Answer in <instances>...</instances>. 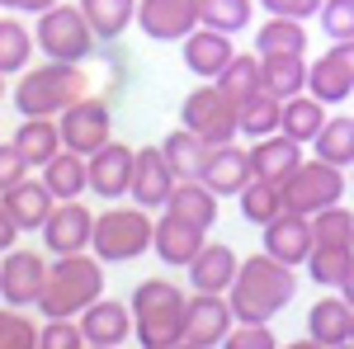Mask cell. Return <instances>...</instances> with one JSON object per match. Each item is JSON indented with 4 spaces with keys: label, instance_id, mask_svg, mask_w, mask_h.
Masks as SVG:
<instances>
[{
    "label": "cell",
    "instance_id": "cell-1",
    "mask_svg": "<svg viewBox=\"0 0 354 349\" xmlns=\"http://www.w3.org/2000/svg\"><path fill=\"white\" fill-rule=\"evenodd\" d=\"M298 293V274L293 265H283V260H274L270 250H260V255H245L241 260V274H236V283H232V312H236V321H270L279 317L288 302Z\"/></svg>",
    "mask_w": 354,
    "mask_h": 349
},
{
    "label": "cell",
    "instance_id": "cell-2",
    "mask_svg": "<svg viewBox=\"0 0 354 349\" xmlns=\"http://www.w3.org/2000/svg\"><path fill=\"white\" fill-rule=\"evenodd\" d=\"M133 317H137V345L142 349H180L189 335V297L170 279H142L133 288Z\"/></svg>",
    "mask_w": 354,
    "mask_h": 349
},
{
    "label": "cell",
    "instance_id": "cell-3",
    "mask_svg": "<svg viewBox=\"0 0 354 349\" xmlns=\"http://www.w3.org/2000/svg\"><path fill=\"white\" fill-rule=\"evenodd\" d=\"M104 297V260L95 250H76V255H53L48 283L38 297L43 321L48 317H81L90 302Z\"/></svg>",
    "mask_w": 354,
    "mask_h": 349
},
{
    "label": "cell",
    "instance_id": "cell-4",
    "mask_svg": "<svg viewBox=\"0 0 354 349\" xmlns=\"http://www.w3.org/2000/svg\"><path fill=\"white\" fill-rule=\"evenodd\" d=\"M10 100H15V109L24 118H62L76 100H85L81 62H53L48 57L43 66H28Z\"/></svg>",
    "mask_w": 354,
    "mask_h": 349
},
{
    "label": "cell",
    "instance_id": "cell-5",
    "mask_svg": "<svg viewBox=\"0 0 354 349\" xmlns=\"http://www.w3.org/2000/svg\"><path fill=\"white\" fill-rule=\"evenodd\" d=\"M156 241V222L151 213L137 203V208H104L95 213V241L90 250L104 260V265H133L137 255H147Z\"/></svg>",
    "mask_w": 354,
    "mask_h": 349
},
{
    "label": "cell",
    "instance_id": "cell-6",
    "mask_svg": "<svg viewBox=\"0 0 354 349\" xmlns=\"http://www.w3.org/2000/svg\"><path fill=\"white\" fill-rule=\"evenodd\" d=\"M33 38H38L43 57H53V62H85L100 48V33L85 19L81 5H53V10H43L38 24H33Z\"/></svg>",
    "mask_w": 354,
    "mask_h": 349
},
{
    "label": "cell",
    "instance_id": "cell-7",
    "mask_svg": "<svg viewBox=\"0 0 354 349\" xmlns=\"http://www.w3.org/2000/svg\"><path fill=\"white\" fill-rule=\"evenodd\" d=\"M236 109L241 104H236L218 81H203V85H194V95H185L180 123L194 128L208 147H218V142H232V137L241 133V128H236Z\"/></svg>",
    "mask_w": 354,
    "mask_h": 349
},
{
    "label": "cell",
    "instance_id": "cell-8",
    "mask_svg": "<svg viewBox=\"0 0 354 349\" xmlns=\"http://www.w3.org/2000/svg\"><path fill=\"white\" fill-rule=\"evenodd\" d=\"M345 198V170L340 165L322 161V156H312V161H302L288 180H283V208H293V213H322L330 203H340Z\"/></svg>",
    "mask_w": 354,
    "mask_h": 349
},
{
    "label": "cell",
    "instance_id": "cell-9",
    "mask_svg": "<svg viewBox=\"0 0 354 349\" xmlns=\"http://www.w3.org/2000/svg\"><path fill=\"white\" fill-rule=\"evenodd\" d=\"M57 123H62V142H66L71 151H81V156H95L104 142H113V109H109V100H100V95L76 100Z\"/></svg>",
    "mask_w": 354,
    "mask_h": 349
},
{
    "label": "cell",
    "instance_id": "cell-10",
    "mask_svg": "<svg viewBox=\"0 0 354 349\" xmlns=\"http://www.w3.org/2000/svg\"><path fill=\"white\" fill-rule=\"evenodd\" d=\"M48 269L53 265H48L38 250H28V245L5 250V255H0V297H5L10 307H38L43 283H48Z\"/></svg>",
    "mask_w": 354,
    "mask_h": 349
},
{
    "label": "cell",
    "instance_id": "cell-11",
    "mask_svg": "<svg viewBox=\"0 0 354 349\" xmlns=\"http://www.w3.org/2000/svg\"><path fill=\"white\" fill-rule=\"evenodd\" d=\"M137 28L151 43H185L198 28V0H137Z\"/></svg>",
    "mask_w": 354,
    "mask_h": 349
},
{
    "label": "cell",
    "instance_id": "cell-12",
    "mask_svg": "<svg viewBox=\"0 0 354 349\" xmlns=\"http://www.w3.org/2000/svg\"><path fill=\"white\" fill-rule=\"evenodd\" d=\"M81 330L90 349H118L137 335V317L133 302H118V297H100L81 312Z\"/></svg>",
    "mask_w": 354,
    "mask_h": 349
},
{
    "label": "cell",
    "instance_id": "cell-13",
    "mask_svg": "<svg viewBox=\"0 0 354 349\" xmlns=\"http://www.w3.org/2000/svg\"><path fill=\"white\" fill-rule=\"evenodd\" d=\"M90 241H95V213L81 198H62L43 227L48 255H76V250H90Z\"/></svg>",
    "mask_w": 354,
    "mask_h": 349
},
{
    "label": "cell",
    "instance_id": "cell-14",
    "mask_svg": "<svg viewBox=\"0 0 354 349\" xmlns=\"http://www.w3.org/2000/svg\"><path fill=\"white\" fill-rule=\"evenodd\" d=\"M133 165H137V147L104 142L90 156V194L104 198V203H118L123 194H133Z\"/></svg>",
    "mask_w": 354,
    "mask_h": 349
},
{
    "label": "cell",
    "instance_id": "cell-15",
    "mask_svg": "<svg viewBox=\"0 0 354 349\" xmlns=\"http://www.w3.org/2000/svg\"><path fill=\"white\" fill-rule=\"evenodd\" d=\"M232 326H236V312H232V297L227 293H194L189 297V335H185V345L189 349L227 345Z\"/></svg>",
    "mask_w": 354,
    "mask_h": 349
},
{
    "label": "cell",
    "instance_id": "cell-16",
    "mask_svg": "<svg viewBox=\"0 0 354 349\" xmlns=\"http://www.w3.org/2000/svg\"><path fill=\"white\" fill-rule=\"evenodd\" d=\"M198 180L213 189L218 198H236L250 180H255V165H250V147H232V142H218V147H208V156H203V170H198Z\"/></svg>",
    "mask_w": 354,
    "mask_h": 349
},
{
    "label": "cell",
    "instance_id": "cell-17",
    "mask_svg": "<svg viewBox=\"0 0 354 349\" xmlns=\"http://www.w3.org/2000/svg\"><path fill=\"white\" fill-rule=\"evenodd\" d=\"M203 245H208V227H198V222H189V217L170 213V208L156 217V241H151V250L161 255V265L189 269L194 255H198Z\"/></svg>",
    "mask_w": 354,
    "mask_h": 349
},
{
    "label": "cell",
    "instance_id": "cell-18",
    "mask_svg": "<svg viewBox=\"0 0 354 349\" xmlns=\"http://www.w3.org/2000/svg\"><path fill=\"white\" fill-rule=\"evenodd\" d=\"M180 185L175 165L165 161L161 147H137V165H133V203L142 208H165L170 194Z\"/></svg>",
    "mask_w": 354,
    "mask_h": 349
},
{
    "label": "cell",
    "instance_id": "cell-19",
    "mask_svg": "<svg viewBox=\"0 0 354 349\" xmlns=\"http://www.w3.org/2000/svg\"><path fill=\"white\" fill-rule=\"evenodd\" d=\"M260 232H265V250H270L274 260L293 265V269L307 265V255H312V245H317V236H312V217L293 213V208H283V213L274 217V222H265Z\"/></svg>",
    "mask_w": 354,
    "mask_h": 349
},
{
    "label": "cell",
    "instance_id": "cell-20",
    "mask_svg": "<svg viewBox=\"0 0 354 349\" xmlns=\"http://www.w3.org/2000/svg\"><path fill=\"white\" fill-rule=\"evenodd\" d=\"M180 57H185V66H189L198 81H218L222 71L232 66V57H236V48H232V33H222V28H208L198 24L180 43Z\"/></svg>",
    "mask_w": 354,
    "mask_h": 349
},
{
    "label": "cell",
    "instance_id": "cell-21",
    "mask_svg": "<svg viewBox=\"0 0 354 349\" xmlns=\"http://www.w3.org/2000/svg\"><path fill=\"white\" fill-rule=\"evenodd\" d=\"M350 330H354V307L345 302V293L335 297H317L312 307H307V340L317 349H340L350 345Z\"/></svg>",
    "mask_w": 354,
    "mask_h": 349
},
{
    "label": "cell",
    "instance_id": "cell-22",
    "mask_svg": "<svg viewBox=\"0 0 354 349\" xmlns=\"http://www.w3.org/2000/svg\"><path fill=\"white\" fill-rule=\"evenodd\" d=\"M0 203H5V213L19 222V232H43L48 227V217H53V208L62 203L53 189H48V180H19L15 189H5L0 194Z\"/></svg>",
    "mask_w": 354,
    "mask_h": 349
},
{
    "label": "cell",
    "instance_id": "cell-23",
    "mask_svg": "<svg viewBox=\"0 0 354 349\" xmlns=\"http://www.w3.org/2000/svg\"><path fill=\"white\" fill-rule=\"evenodd\" d=\"M236 274H241V255H236L232 245H222V241H208L194 255L189 283H194V293H232Z\"/></svg>",
    "mask_w": 354,
    "mask_h": 349
},
{
    "label": "cell",
    "instance_id": "cell-24",
    "mask_svg": "<svg viewBox=\"0 0 354 349\" xmlns=\"http://www.w3.org/2000/svg\"><path fill=\"white\" fill-rule=\"evenodd\" d=\"M250 165H255V175H260V180L283 185V180L302 165V142H293L288 133L255 137V142H250Z\"/></svg>",
    "mask_w": 354,
    "mask_h": 349
},
{
    "label": "cell",
    "instance_id": "cell-25",
    "mask_svg": "<svg viewBox=\"0 0 354 349\" xmlns=\"http://www.w3.org/2000/svg\"><path fill=\"white\" fill-rule=\"evenodd\" d=\"M43 180H48V189L57 198H81V194H90V156L62 147L53 161L43 165Z\"/></svg>",
    "mask_w": 354,
    "mask_h": 349
},
{
    "label": "cell",
    "instance_id": "cell-26",
    "mask_svg": "<svg viewBox=\"0 0 354 349\" xmlns=\"http://www.w3.org/2000/svg\"><path fill=\"white\" fill-rule=\"evenodd\" d=\"M15 147L28 156L33 170H43V165L66 147V142H62V123H57V118H24V123L15 128Z\"/></svg>",
    "mask_w": 354,
    "mask_h": 349
},
{
    "label": "cell",
    "instance_id": "cell-27",
    "mask_svg": "<svg viewBox=\"0 0 354 349\" xmlns=\"http://www.w3.org/2000/svg\"><path fill=\"white\" fill-rule=\"evenodd\" d=\"M307 95H317L322 104H345L354 95V76L345 71V62L335 53L317 57V62L307 66Z\"/></svg>",
    "mask_w": 354,
    "mask_h": 349
},
{
    "label": "cell",
    "instance_id": "cell-28",
    "mask_svg": "<svg viewBox=\"0 0 354 349\" xmlns=\"http://www.w3.org/2000/svg\"><path fill=\"white\" fill-rule=\"evenodd\" d=\"M255 53L260 57H302L307 53V28H302V19L270 15L265 24L255 28Z\"/></svg>",
    "mask_w": 354,
    "mask_h": 349
},
{
    "label": "cell",
    "instance_id": "cell-29",
    "mask_svg": "<svg viewBox=\"0 0 354 349\" xmlns=\"http://www.w3.org/2000/svg\"><path fill=\"white\" fill-rule=\"evenodd\" d=\"M236 128H241V137H250V142H255V137H270V133H283V100L270 95V90L241 100V109H236Z\"/></svg>",
    "mask_w": 354,
    "mask_h": 349
},
{
    "label": "cell",
    "instance_id": "cell-30",
    "mask_svg": "<svg viewBox=\"0 0 354 349\" xmlns=\"http://www.w3.org/2000/svg\"><path fill=\"white\" fill-rule=\"evenodd\" d=\"M326 118H330L326 104H322L317 95H307V90L293 95V100H283V133L293 137V142H302V147L317 142V133L326 128Z\"/></svg>",
    "mask_w": 354,
    "mask_h": 349
},
{
    "label": "cell",
    "instance_id": "cell-31",
    "mask_svg": "<svg viewBox=\"0 0 354 349\" xmlns=\"http://www.w3.org/2000/svg\"><path fill=\"white\" fill-rule=\"evenodd\" d=\"M85 19L95 24L100 43H118L123 28L137 24V0H81Z\"/></svg>",
    "mask_w": 354,
    "mask_h": 349
},
{
    "label": "cell",
    "instance_id": "cell-32",
    "mask_svg": "<svg viewBox=\"0 0 354 349\" xmlns=\"http://www.w3.org/2000/svg\"><path fill=\"white\" fill-rule=\"evenodd\" d=\"M165 208H170V213H180V217H189V222H198V227H213L218 213H222V208H218V194L203 185V180H180Z\"/></svg>",
    "mask_w": 354,
    "mask_h": 349
},
{
    "label": "cell",
    "instance_id": "cell-33",
    "mask_svg": "<svg viewBox=\"0 0 354 349\" xmlns=\"http://www.w3.org/2000/svg\"><path fill=\"white\" fill-rule=\"evenodd\" d=\"M312 151H317L322 161L340 165V170H350V165H354V118H350V113H335V118H326V128L317 133Z\"/></svg>",
    "mask_w": 354,
    "mask_h": 349
},
{
    "label": "cell",
    "instance_id": "cell-34",
    "mask_svg": "<svg viewBox=\"0 0 354 349\" xmlns=\"http://www.w3.org/2000/svg\"><path fill=\"white\" fill-rule=\"evenodd\" d=\"M161 151H165V161L175 165V175H180V180H198V170H203V156H208V142L194 133V128H185V123H180V133L165 137Z\"/></svg>",
    "mask_w": 354,
    "mask_h": 349
},
{
    "label": "cell",
    "instance_id": "cell-35",
    "mask_svg": "<svg viewBox=\"0 0 354 349\" xmlns=\"http://www.w3.org/2000/svg\"><path fill=\"white\" fill-rule=\"evenodd\" d=\"M218 85L241 104V100H250V95H260L265 90V57L260 53H236L232 57V66L218 76Z\"/></svg>",
    "mask_w": 354,
    "mask_h": 349
},
{
    "label": "cell",
    "instance_id": "cell-36",
    "mask_svg": "<svg viewBox=\"0 0 354 349\" xmlns=\"http://www.w3.org/2000/svg\"><path fill=\"white\" fill-rule=\"evenodd\" d=\"M33 48H38L33 28H24L19 19H0V71L5 76H24L33 62Z\"/></svg>",
    "mask_w": 354,
    "mask_h": 349
},
{
    "label": "cell",
    "instance_id": "cell-37",
    "mask_svg": "<svg viewBox=\"0 0 354 349\" xmlns=\"http://www.w3.org/2000/svg\"><path fill=\"white\" fill-rule=\"evenodd\" d=\"M236 203H241V217L245 222H255V227H265L274 217L283 213V185H274V180H250V185L236 194Z\"/></svg>",
    "mask_w": 354,
    "mask_h": 349
},
{
    "label": "cell",
    "instance_id": "cell-38",
    "mask_svg": "<svg viewBox=\"0 0 354 349\" xmlns=\"http://www.w3.org/2000/svg\"><path fill=\"white\" fill-rule=\"evenodd\" d=\"M350 269H354V245H312V255H307V279L322 288H340Z\"/></svg>",
    "mask_w": 354,
    "mask_h": 349
},
{
    "label": "cell",
    "instance_id": "cell-39",
    "mask_svg": "<svg viewBox=\"0 0 354 349\" xmlns=\"http://www.w3.org/2000/svg\"><path fill=\"white\" fill-rule=\"evenodd\" d=\"M265 90L279 100H293L307 90V62L302 57H265Z\"/></svg>",
    "mask_w": 354,
    "mask_h": 349
},
{
    "label": "cell",
    "instance_id": "cell-40",
    "mask_svg": "<svg viewBox=\"0 0 354 349\" xmlns=\"http://www.w3.org/2000/svg\"><path fill=\"white\" fill-rule=\"evenodd\" d=\"M250 15H255V0H198V24L222 33H241Z\"/></svg>",
    "mask_w": 354,
    "mask_h": 349
},
{
    "label": "cell",
    "instance_id": "cell-41",
    "mask_svg": "<svg viewBox=\"0 0 354 349\" xmlns=\"http://www.w3.org/2000/svg\"><path fill=\"white\" fill-rule=\"evenodd\" d=\"M312 236H317V245H354V213L340 203L312 213Z\"/></svg>",
    "mask_w": 354,
    "mask_h": 349
},
{
    "label": "cell",
    "instance_id": "cell-42",
    "mask_svg": "<svg viewBox=\"0 0 354 349\" xmlns=\"http://www.w3.org/2000/svg\"><path fill=\"white\" fill-rule=\"evenodd\" d=\"M43 345V330L24 317V307H0V349H38Z\"/></svg>",
    "mask_w": 354,
    "mask_h": 349
},
{
    "label": "cell",
    "instance_id": "cell-43",
    "mask_svg": "<svg viewBox=\"0 0 354 349\" xmlns=\"http://www.w3.org/2000/svg\"><path fill=\"white\" fill-rule=\"evenodd\" d=\"M317 19H322L330 43H345V38H354V0H326Z\"/></svg>",
    "mask_w": 354,
    "mask_h": 349
},
{
    "label": "cell",
    "instance_id": "cell-44",
    "mask_svg": "<svg viewBox=\"0 0 354 349\" xmlns=\"http://www.w3.org/2000/svg\"><path fill=\"white\" fill-rule=\"evenodd\" d=\"M81 345H85L81 321H71V317H48V326H43V345L38 349H81Z\"/></svg>",
    "mask_w": 354,
    "mask_h": 349
},
{
    "label": "cell",
    "instance_id": "cell-45",
    "mask_svg": "<svg viewBox=\"0 0 354 349\" xmlns=\"http://www.w3.org/2000/svg\"><path fill=\"white\" fill-rule=\"evenodd\" d=\"M227 345L232 349H274L279 340H274L270 321H236L232 335H227Z\"/></svg>",
    "mask_w": 354,
    "mask_h": 349
},
{
    "label": "cell",
    "instance_id": "cell-46",
    "mask_svg": "<svg viewBox=\"0 0 354 349\" xmlns=\"http://www.w3.org/2000/svg\"><path fill=\"white\" fill-rule=\"evenodd\" d=\"M28 170H33V165H28L24 151H19L15 142H0V194L15 189L19 180H28Z\"/></svg>",
    "mask_w": 354,
    "mask_h": 349
},
{
    "label": "cell",
    "instance_id": "cell-47",
    "mask_svg": "<svg viewBox=\"0 0 354 349\" xmlns=\"http://www.w3.org/2000/svg\"><path fill=\"white\" fill-rule=\"evenodd\" d=\"M265 15H283V19H312V15H322V5L326 0H255Z\"/></svg>",
    "mask_w": 354,
    "mask_h": 349
},
{
    "label": "cell",
    "instance_id": "cell-48",
    "mask_svg": "<svg viewBox=\"0 0 354 349\" xmlns=\"http://www.w3.org/2000/svg\"><path fill=\"white\" fill-rule=\"evenodd\" d=\"M15 245H19V222L5 213V203H0V255H5V250H15Z\"/></svg>",
    "mask_w": 354,
    "mask_h": 349
},
{
    "label": "cell",
    "instance_id": "cell-49",
    "mask_svg": "<svg viewBox=\"0 0 354 349\" xmlns=\"http://www.w3.org/2000/svg\"><path fill=\"white\" fill-rule=\"evenodd\" d=\"M53 5H62V0H0V10H19V15H43Z\"/></svg>",
    "mask_w": 354,
    "mask_h": 349
},
{
    "label": "cell",
    "instance_id": "cell-50",
    "mask_svg": "<svg viewBox=\"0 0 354 349\" xmlns=\"http://www.w3.org/2000/svg\"><path fill=\"white\" fill-rule=\"evenodd\" d=\"M330 53L340 57V62H345V71L354 76V38H345V43H330Z\"/></svg>",
    "mask_w": 354,
    "mask_h": 349
},
{
    "label": "cell",
    "instance_id": "cell-51",
    "mask_svg": "<svg viewBox=\"0 0 354 349\" xmlns=\"http://www.w3.org/2000/svg\"><path fill=\"white\" fill-rule=\"evenodd\" d=\"M340 293H345V302H350V307H354V269H350V274H345V283H340Z\"/></svg>",
    "mask_w": 354,
    "mask_h": 349
},
{
    "label": "cell",
    "instance_id": "cell-52",
    "mask_svg": "<svg viewBox=\"0 0 354 349\" xmlns=\"http://www.w3.org/2000/svg\"><path fill=\"white\" fill-rule=\"evenodd\" d=\"M0 100H5V71H0Z\"/></svg>",
    "mask_w": 354,
    "mask_h": 349
},
{
    "label": "cell",
    "instance_id": "cell-53",
    "mask_svg": "<svg viewBox=\"0 0 354 349\" xmlns=\"http://www.w3.org/2000/svg\"><path fill=\"white\" fill-rule=\"evenodd\" d=\"M350 345H354V330H350Z\"/></svg>",
    "mask_w": 354,
    "mask_h": 349
},
{
    "label": "cell",
    "instance_id": "cell-54",
    "mask_svg": "<svg viewBox=\"0 0 354 349\" xmlns=\"http://www.w3.org/2000/svg\"><path fill=\"white\" fill-rule=\"evenodd\" d=\"M350 180H354V165H350Z\"/></svg>",
    "mask_w": 354,
    "mask_h": 349
}]
</instances>
